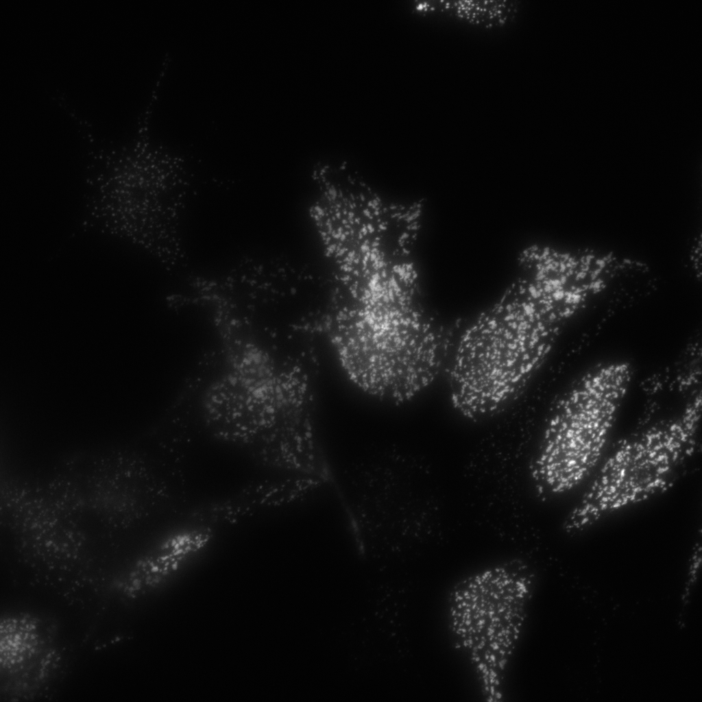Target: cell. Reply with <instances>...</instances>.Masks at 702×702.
Here are the masks:
<instances>
[{"label": "cell", "mask_w": 702, "mask_h": 702, "mask_svg": "<svg viewBox=\"0 0 702 702\" xmlns=\"http://www.w3.org/2000/svg\"><path fill=\"white\" fill-rule=\"evenodd\" d=\"M561 322L523 281L463 333L450 372L451 401L481 421L505 409L550 353Z\"/></svg>", "instance_id": "cell-1"}, {"label": "cell", "mask_w": 702, "mask_h": 702, "mask_svg": "<svg viewBox=\"0 0 702 702\" xmlns=\"http://www.w3.org/2000/svg\"><path fill=\"white\" fill-rule=\"evenodd\" d=\"M420 306L350 307L335 315L332 341L348 374L363 389L402 402L435 379L449 339Z\"/></svg>", "instance_id": "cell-2"}, {"label": "cell", "mask_w": 702, "mask_h": 702, "mask_svg": "<svg viewBox=\"0 0 702 702\" xmlns=\"http://www.w3.org/2000/svg\"><path fill=\"white\" fill-rule=\"evenodd\" d=\"M701 407L642 428L619 441L567 516L566 532L582 531L605 516L669 489L698 447Z\"/></svg>", "instance_id": "cell-3"}, {"label": "cell", "mask_w": 702, "mask_h": 702, "mask_svg": "<svg viewBox=\"0 0 702 702\" xmlns=\"http://www.w3.org/2000/svg\"><path fill=\"white\" fill-rule=\"evenodd\" d=\"M533 592L528 565L513 559L459 581L449 597L457 647L468 655L491 700L502 697L505 670L517 646Z\"/></svg>", "instance_id": "cell-4"}, {"label": "cell", "mask_w": 702, "mask_h": 702, "mask_svg": "<svg viewBox=\"0 0 702 702\" xmlns=\"http://www.w3.org/2000/svg\"><path fill=\"white\" fill-rule=\"evenodd\" d=\"M82 500L65 479L15 480L1 491V513L23 559L49 581H68L85 558Z\"/></svg>", "instance_id": "cell-5"}, {"label": "cell", "mask_w": 702, "mask_h": 702, "mask_svg": "<svg viewBox=\"0 0 702 702\" xmlns=\"http://www.w3.org/2000/svg\"><path fill=\"white\" fill-rule=\"evenodd\" d=\"M618 414L614 402L589 386L566 389L552 404L529 464L538 496L565 494L602 459Z\"/></svg>", "instance_id": "cell-6"}, {"label": "cell", "mask_w": 702, "mask_h": 702, "mask_svg": "<svg viewBox=\"0 0 702 702\" xmlns=\"http://www.w3.org/2000/svg\"><path fill=\"white\" fill-rule=\"evenodd\" d=\"M88 503L107 524L127 528L145 517L163 492L144 462L114 452L94 465L88 480Z\"/></svg>", "instance_id": "cell-7"}, {"label": "cell", "mask_w": 702, "mask_h": 702, "mask_svg": "<svg viewBox=\"0 0 702 702\" xmlns=\"http://www.w3.org/2000/svg\"><path fill=\"white\" fill-rule=\"evenodd\" d=\"M54 636L41 620L19 614L1 622V670L14 691H38L58 669Z\"/></svg>", "instance_id": "cell-8"}, {"label": "cell", "mask_w": 702, "mask_h": 702, "mask_svg": "<svg viewBox=\"0 0 702 702\" xmlns=\"http://www.w3.org/2000/svg\"><path fill=\"white\" fill-rule=\"evenodd\" d=\"M212 536V530L206 526L185 529L169 535L138 562L133 585L140 590L156 587L176 572L189 556L205 547Z\"/></svg>", "instance_id": "cell-9"}, {"label": "cell", "mask_w": 702, "mask_h": 702, "mask_svg": "<svg viewBox=\"0 0 702 702\" xmlns=\"http://www.w3.org/2000/svg\"><path fill=\"white\" fill-rule=\"evenodd\" d=\"M84 123H85V124H86V125H88V123H89L88 122V121H87V120H86V119H84Z\"/></svg>", "instance_id": "cell-10"}, {"label": "cell", "mask_w": 702, "mask_h": 702, "mask_svg": "<svg viewBox=\"0 0 702 702\" xmlns=\"http://www.w3.org/2000/svg\"><path fill=\"white\" fill-rule=\"evenodd\" d=\"M88 137L90 138H92V135L89 132L88 133Z\"/></svg>", "instance_id": "cell-11"}, {"label": "cell", "mask_w": 702, "mask_h": 702, "mask_svg": "<svg viewBox=\"0 0 702 702\" xmlns=\"http://www.w3.org/2000/svg\"><path fill=\"white\" fill-rule=\"evenodd\" d=\"M159 83H160V80H158L157 84H156V86H158Z\"/></svg>", "instance_id": "cell-12"}, {"label": "cell", "mask_w": 702, "mask_h": 702, "mask_svg": "<svg viewBox=\"0 0 702 702\" xmlns=\"http://www.w3.org/2000/svg\"><path fill=\"white\" fill-rule=\"evenodd\" d=\"M87 126H88V127H92V126H93V125H92L91 123H88V124L87 125Z\"/></svg>", "instance_id": "cell-13"}, {"label": "cell", "mask_w": 702, "mask_h": 702, "mask_svg": "<svg viewBox=\"0 0 702 702\" xmlns=\"http://www.w3.org/2000/svg\"><path fill=\"white\" fill-rule=\"evenodd\" d=\"M93 141H94V138H90V142H93Z\"/></svg>", "instance_id": "cell-14"}]
</instances>
